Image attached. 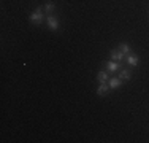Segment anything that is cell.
Returning a JSON list of instances; mask_svg holds the SVG:
<instances>
[{
  "instance_id": "cell-1",
  "label": "cell",
  "mask_w": 149,
  "mask_h": 143,
  "mask_svg": "<svg viewBox=\"0 0 149 143\" xmlns=\"http://www.w3.org/2000/svg\"><path fill=\"white\" fill-rule=\"evenodd\" d=\"M43 11H45V10L41 8V6H38L35 11H32L30 13V21H32V22H33V24H41V22H43V19H45V18H43Z\"/></svg>"
},
{
  "instance_id": "cell-2",
  "label": "cell",
  "mask_w": 149,
  "mask_h": 143,
  "mask_svg": "<svg viewBox=\"0 0 149 143\" xmlns=\"http://www.w3.org/2000/svg\"><path fill=\"white\" fill-rule=\"evenodd\" d=\"M46 24H48V27L51 29V30H57L59 29V19L54 14H49V16L46 18Z\"/></svg>"
},
{
  "instance_id": "cell-3",
  "label": "cell",
  "mask_w": 149,
  "mask_h": 143,
  "mask_svg": "<svg viewBox=\"0 0 149 143\" xmlns=\"http://www.w3.org/2000/svg\"><path fill=\"white\" fill-rule=\"evenodd\" d=\"M105 69L109 72V73H113V72H118L120 69V64L116 62V60H108V62H105Z\"/></svg>"
},
{
  "instance_id": "cell-4",
  "label": "cell",
  "mask_w": 149,
  "mask_h": 143,
  "mask_svg": "<svg viewBox=\"0 0 149 143\" xmlns=\"http://www.w3.org/2000/svg\"><path fill=\"white\" fill-rule=\"evenodd\" d=\"M97 80H98V83H108V80H109V72L108 70H100L97 73Z\"/></svg>"
},
{
  "instance_id": "cell-5",
  "label": "cell",
  "mask_w": 149,
  "mask_h": 143,
  "mask_svg": "<svg viewBox=\"0 0 149 143\" xmlns=\"http://www.w3.org/2000/svg\"><path fill=\"white\" fill-rule=\"evenodd\" d=\"M109 91H111V88L108 86V83H100L98 88H97V94L98 95H106Z\"/></svg>"
},
{
  "instance_id": "cell-6",
  "label": "cell",
  "mask_w": 149,
  "mask_h": 143,
  "mask_svg": "<svg viewBox=\"0 0 149 143\" xmlns=\"http://www.w3.org/2000/svg\"><path fill=\"white\" fill-rule=\"evenodd\" d=\"M111 59L116 60V62H120V60L124 59V53L120 51V49H111Z\"/></svg>"
},
{
  "instance_id": "cell-7",
  "label": "cell",
  "mask_w": 149,
  "mask_h": 143,
  "mask_svg": "<svg viewBox=\"0 0 149 143\" xmlns=\"http://www.w3.org/2000/svg\"><path fill=\"white\" fill-rule=\"evenodd\" d=\"M127 64H129V65H132V67H136L138 64H140V57L130 53V54H127Z\"/></svg>"
},
{
  "instance_id": "cell-8",
  "label": "cell",
  "mask_w": 149,
  "mask_h": 143,
  "mask_svg": "<svg viewBox=\"0 0 149 143\" xmlns=\"http://www.w3.org/2000/svg\"><path fill=\"white\" fill-rule=\"evenodd\" d=\"M120 84H122V80H120V78H109L108 80V86L111 89H118Z\"/></svg>"
},
{
  "instance_id": "cell-9",
  "label": "cell",
  "mask_w": 149,
  "mask_h": 143,
  "mask_svg": "<svg viewBox=\"0 0 149 143\" xmlns=\"http://www.w3.org/2000/svg\"><path fill=\"white\" fill-rule=\"evenodd\" d=\"M119 78H120L122 81H129L130 78H132V72H130V70H127V69H124L122 72H120Z\"/></svg>"
},
{
  "instance_id": "cell-10",
  "label": "cell",
  "mask_w": 149,
  "mask_h": 143,
  "mask_svg": "<svg viewBox=\"0 0 149 143\" xmlns=\"http://www.w3.org/2000/svg\"><path fill=\"white\" fill-rule=\"evenodd\" d=\"M119 49L124 53V54H130V51H132L130 45H127V43H120V45H119Z\"/></svg>"
},
{
  "instance_id": "cell-11",
  "label": "cell",
  "mask_w": 149,
  "mask_h": 143,
  "mask_svg": "<svg viewBox=\"0 0 149 143\" xmlns=\"http://www.w3.org/2000/svg\"><path fill=\"white\" fill-rule=\"evenodd\" d=\"M43 10H45L46 13H52V11L56 10V5H54L52 2H48V3H46V5L43 6Z\"/></svg>"
}]
</instances>
